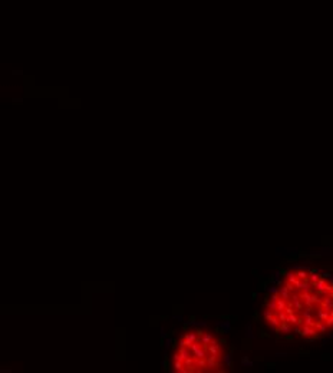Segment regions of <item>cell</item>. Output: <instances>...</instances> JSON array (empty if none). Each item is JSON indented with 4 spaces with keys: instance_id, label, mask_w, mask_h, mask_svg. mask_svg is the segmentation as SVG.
<instances>
[{
    "instance_id": "cell-2",
    "label": "cell",
    "mask_w": 333,
    "mask_h": 373,
    "mask_svg": "<svg viewBox=\"0 0 333 373\" xmlns=\"http://www.w3.org/2000/svg\"><path fill=\"white\" fill-rule=\"evenodd\" d=\"M225 346L220 337L202 329H190L181 334L171 356L175 373L221 372L225 360Z\"/></svg>"
},
{
    "instance_id": "cell-1",
    "label": "cell",
    "mask_w": 333,
    "mask_h": 373,
    "mask_svg": "<svg viewBox=\"0 0 333 373\" xmlns=\"http://www.w3.org/2000/svg\"><path fill=\"white\" fill-rule=\"evenodd\" d=\"M263 319L280 336L316 340L333 333V276L310 267L287 270L267 294Z\"/></svg>"
}]
</instances>
